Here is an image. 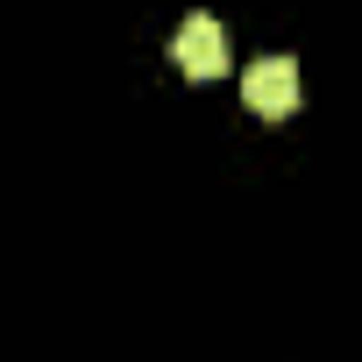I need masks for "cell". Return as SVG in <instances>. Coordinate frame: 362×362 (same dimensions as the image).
Masks as SVG:
<instances>
[{
	"instance_id": "6da1fadb",
	"label": "cell",
	"mask_w": 362,
	"mask_h": 362,
	"mask_svg": "<svg viewBox=\"0 0 362 362\" xmlns=\"http://www.w3.org/2000/svg\"><path fill=\"white\" fill-rule=\"evenodd\" d=\"M298 93H305V86H298V64H291V57H256L249 78H242V100H249L263 121H284V114L298 107Z\"/></svg>"
},
{
	"instance_id": "7a4b0ae2",
	"label": "cell",
	"mask_w": 362,
	"mask_h": 362,
	"mask_svg": "<svg viewBox=\"0 0 362 362\" xmlns=\"http://www.w3.org/2000/svg\"><path fill=\"white\" fill-rule=\"evenodd\" d=\"M170 57L185 64L192 78H221V71H228V36H221V22H214V15H185L177 36H170Z\"/></svg>"
}]
</instances>
